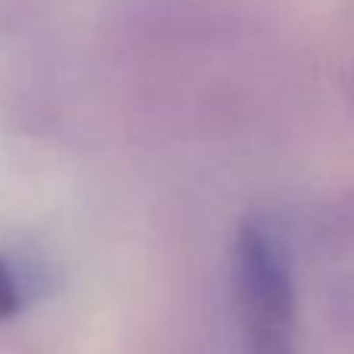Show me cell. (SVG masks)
I'll return each instance as SVG.
<instances>
[{
  "mask_svg": "<svg viewBox=\"0 0 354 354\" xmlns=\"http://www.w3.org/2000/svg\"><path fill=\"white\" fill-rule=\"evenodd\" d=\"M233 280L249 354H292V277L274 239L261 227H239L233 245Z\"/></svg>",
  "mask_w": 354,
  "mask_h": 354,
  "instance_id": "6da1fadb",
  "label": "cell"
},
{
  "mask_svg": "<svg viewBox=\"0 0 354 354\" xmlns=\"http://www.w3.org/2000/svg\"><path fill=\"white\" fill-rule=\"evenodd\" d=\"M25 305V295H22V286H19L16 274H12L10 261L0 255V320H10L22 311Z\"/></svg>",
  "mask_w": 354,
  "mask_h": 354,
  "instance_id": "7a4b0ae2",
  "label": "cell"
}]
</instances>
